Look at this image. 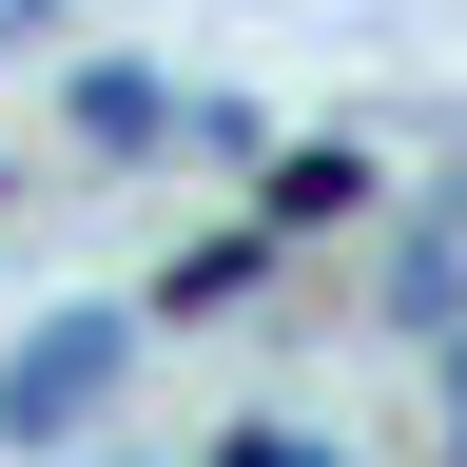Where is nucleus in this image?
Wrapping results in <instances>:
<instances>
[{"mask_svg":"<svg viewBox=\"0 0 467 467\" xmlns=\"http://www.w3.org/2000/svg\"><path fill=\"white\" fill-rule=\"evenodd\" d=\"M117 370H137V312H58L20 370H0V429H20V448H78V409H98Z\"/></svg>","mask_w":467,"mask_h":467,"instance_id":"f257e3e1","label":"nucleus"},{"mask_svg":"<svg viewBox=\"0 0 467 467\" xmlns=\"http://www.w3.org/2000/svg\"><path fill=\"white\" fill-rule=\"evenodd\" d=\"M156 137H175L156 78H78V156H156Z\"/></svg>","mask_w":467,"mask_h":467,"instance_id":"f03ea898","label":"nucleus"},{"mask_svg":"<svg viewBox=\"0 0 467 467\" xmlns=\"http://www.w3.org/2000/svg\"><path fill=\"white\" fill-rule=\"evenodd\" d=\"M214 467H331V448H292V429H273V409H254V429H234Z\"/></svg>","mask_w":467,"mask_h":467,"instance_id":"7ed1b4c3","label":"nucleus"}]
</instances>
